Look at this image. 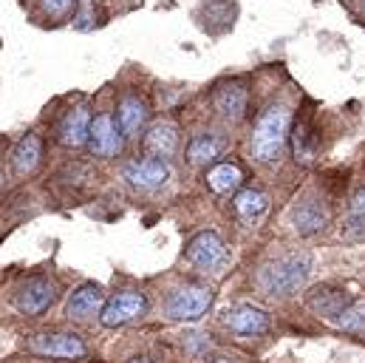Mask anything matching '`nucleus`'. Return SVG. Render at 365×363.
<instances>
[{
  "label": "nucleus",
  "instance_id": "f257e3e1",
  "mask_svg": "<svg viewBox=\"0 0 365 363\" xmlns=\"http://www.w3.org/2000/svg\"><path fill=\"white\" fill-rule=\"evenodd\" d=\"M289 108L286 105H272L267 108L250 134V154L261 165H274L283 156L286 136H289Z\"/></svg>",
  "mask_w": 365,
  "mask_h": 363
},
{
  "label": "nucleus",
  "instance_id": "aec40b11",
  "mask_svg": "<svg viewBox=\"0 0 365 363\" xmlns=\"http://www.w3.org/2000/svg\"><path fill=\"white\" fill-rule=\"evenodd\" d=\"M244 182V174L238 165H230V162H221L215 165L210 174H207V184L215 190V193H235Z\"/></svg>",
  "mask_w": 365,
  "mask_h": 363
},
{
  "label": "nucleus",
  "instance_id": "a878e982",
  "mask_svg": "<svg viewBox=\"0 0 365 363\" xmlns=\"http://www.w3.org/2000/svg\"><path fill=\"white\" fill-rule=\"evenodd\" d=\"M130 363H150L148 358H136V361H130Z\"/></svg>",
  "mask_w": 365,
  "mask_h": 363
},
{
  "label": "nucleus",
  "instance_id": "412c9836",
  "mask_svg": "<svg viewBox=\"0 0 365 363\" xmlns=\"http://www.w3.org/2000/svg\"><path fill=\"white\" fill-rule=\"evenodd\" d=\"M221 156V142L215 139V136H195L192 142H190V148H187V159H190V165H210V162H215Z\"/></svg>",
  "mask_w": 365,
  "mask_h": 363
},
{
  "label": "nucleus",
  "instance_id": "4be33fe9",
  "mask_svg": "<svg viewBox=\"0 0 365 363\" xmlns=\"http://www.w3.org/2000/svg\"><path fill=\"white\" fill-rule=\"evenodd\" d=\"M334 327L346 329V332H365V304L363 301H351L337 318Z\"/></svg>",
  "mask_w": 365,
  "mask_h": 363
},
{
  "label": "nucleus",
  "instance_id": "6ab92c4d",
  "mask_svg": "<svg viewBox=\"0 0 365 363\" xmlns=\"http://www.w3.org/2000/svg\"><path fill=\"white\" fill-rule=\"evenodd\" d=\"M232 204H235V213L241 216V222H255L269 207V199H267V193H261L255 187H247V190H241L235 196Z\"/></svg>",
  "mask_w": 365,
  "mask_h": 363
},
{
  "label": "nucleus",
  "instance_id": "a211bd4d",
  "mask_svg": "<svg viewBox=\"0 0 365 363\" xmlns=\"http://www.w3.org/2000/svg\"><path fill=\"white\" fill-rule=\"evenodd\" d=\"M145 116H148V108L139 96H125L119 102V128L125 136H133L145 125Z\"/></svg>",
  "mask_w": 365,
  "mask_h": 363
},
{
  "label": "nucleus",
  "instance_id": "5701e85b",
  "mask_svg": "<svg viewBox=\"0 0 365 363\" xmlns=\"http://www.w3.org/2000/svg\"><path fill=\"white\" fill-rule=\"evenodd\" d=\"M349 227L357 230V233H365V187L354 193L351 199V207H349Z\"/></svg>",
  "mask_w": 365,
  "mask_h": 363
},
{
  "label": "nucleus",
  "instance_id": "1a4fd4ad",
  "mask_svg": "<svg viewBox=\"0 0 365 363\" xmlns=\"http://www.w3.org/2000/svg\"><path fill=\"white\" fill-rule=\"evenodd\" d=\"M88 148L96 156H116L122 151V128H116L110 114H99L91 122Z\"/></svg>",
  "mask_w": 365,
  "mask_h": 363
},
{
  "label": "nucleus",
  "instance_id": "ddd939ff",
  "mask_svg": "<svg viewBox=\"0 0 365 363\" xmlns=\"http://www.w3.org/2000/svg\"><path fill=\"white\" fill-rule=\"evenodd\" d=\"M354 298H349L346 295V289H331V287H317L312 295H309V309H314L320 318H326V321H331L334 324V318L351 304Z\"/></svg>",
  "mask_w": 365,
  "mask_h": 363
},
{
  "label": "nucleus",
  "instance_id": "7ed1b4c3",
  "mask_svg": "<svg viewBox=\"0 0 365 363\" xmlns=\"http://www.w3.org/2000/svg\"><path fill=\"white\" fill-rule=\"evenodd\" d=\"M210 304H212V289L210 287L187 284L168 298V315L173 321H198L210 309Z\"/></svg>",
  "mask_w": 365,
  "mask_h": 363
},
{
  "label": "nucleus",
  "instance_id": "393cba45",
  "mask_svg": "<svg viewBox=\"0 0 365 363\" xmlns=\"http://www.w3.org/2000/svg\"><path fill=\"white\" fill-rule=\"evenodd\" d=\"M40 3H43V11H48V14L60 17V14L71 11V6H74L77 0H40Z\"/></svg>",
  "mask_w": 365,
  "mask_h": 363
},
{
  "label": "nucleus",
  "instance_id": "9d476101",
  "mask_svg": "<svg viewBox=\"0 0 365 363\" xmlns=\"http://www.w3.org/2000/svg\"><path fill=\"white\" fill-rule=\"evenodd\" d=\"M29 349L46 358H83L86 344L77 335H34L29 341Z\"/></svg>",
  "mask_w": 365,
  "mask_h": 363
},
{
  "label": "nucleus",
  "instance_id": "9b49d317",
  "mask_svg": "<svg viewBox=\"0 0 365 363\" xmlns=\"http://www.w3.org/2000/svg\"><path fill=\"white\" fill-rule=\"evenodd\" d=\"M247 102H250V94H247V89H244L241 83H227V86H221V89L212 94L215 111H218L224 119H230V122L244 119Z\"/></svg>",
  "mask_w": 365,
  "mask_h": 363
},
{
  "label": "nucleus",
  "instance_id": "cd10ccee",
  "mask_svg": "<svg viewBox=\"0 0 365 363\" xmlns=\"http://www.w3.org/2000/svg\"><path fill=\"white\" fill-rule=\"evenodd\" d=\"M215 363H230V361H215Z\"/></svg>",
  "mask_w": 365,
  "mask_h": 363
},
{
  "label": "nucleus",
  "instance_id": "dca6fc26",
  "mask_svg": "<svg viewBox=\"0 0 365 363\" xmlns=\"http://www.w3.org/2000/svg\"><path fill=\"white\" fill-rule=\"evenodd\" d=\"M102 298H105V292H102V287H99V284H83V287L71 295V301H68V315H71V318H77V321L91 318V315L99 312Z\"/></svg>",
  "mask_w": 365,
  "mask_h": 363
},
{
  "label": "nucleus",
  "instance_id": "2eb2a0df",
  "mask_svg": "<svg viewBox=\"0 0 365 363\" xmlns=\"http://www.w3.org/2000/svg\"><path fill=\"white\" fill-rule=\"evenodd\" d=\"M145 148L159 156V159H168L176 154L179 148V128L173 122H156L148 134H145Z\"/></svg>",
  "mask_w": 365,
  "mask_h": 363
},
{
  "label": "nucleus",
  "instance_id": "39448f33",
  "mask_svg": "<svg viewBox=\"0 0 365 363\" xmlns=\"http://www.w3.org/2000/svg\"><path fill=\"white\" fill-rule=\"evenodd\" d=\"M187 262L195 264L198 270L204 272H215L227 264V244L221 242L218 233L207 230V233H198L190 244H187Z\"/></svg>",
  "mask_w": 365,
  "mask_h": 363
},
{
  "label": "nucleus",
  "instance_id": "20e7f679",
  "mask_svg": "<svg viewBox=\"0 0 365 363\" xmlns=\"http://www.w3.org/2000/svg\"><path fill=\"white\" fill-rule=\"evenodd\" d=\"M148 301L142 292L136 289H125V292H116L113 298H108L102 304V312H99V321L102 327H125L136 318H142Z\"/></svg>",
  "mask_w": 365,
  "mask_h": 363
},
{
  "label": "nucleus",
  "instance_id": "0eeeda50",
  "mask_svg": "<svg viewBox=\"0 0 365 363\" xmlns=\"http://www.w3.org/2000/svg\"><path fill=\"white\" fill-rule=\"evenodd\" d=\"M122 176L128 179L130 187L136 190H156L170 179V168L165 165V159L159 156H148V159H133L122 168Z\"/></svg>",
  "mask_w": 365,
  "mask_h": 363
},
{
  "label": "nucleus",
  "instance_id": "b1692460",
  "mask_svg": "<svg viewBox=\"0 0 365 363\" xmlns=\"http://www.w3.org/2000/svg\"><path fill=\"white\" fill-rule=\"evenodd\" d=\"M93 23H96V6H93V0H80V9L74 14V26L80 31H88V29H93Z\"/></svg>",
  "mask_w": 365,
  "mask_h": 363
},
{
  "label": "nucleus",
  "instance_id": "6e6552de",
  "mask_svg": "<svg viewBox=\"0 0 365 363\" xmlns=\"http://www.w3.org/2000/svg\"><path fill=\"white\" fill-rule=\"evenodd\" d=\"M57 301V284L51 278H29L17 292V309L26 315H40Z\"/></svg>",
  "mask_w": 365,
  "mask_h": 363
},
{
  "label": "nucleus",
  "instance_id": "bb28decb",
  "mask_svg": "<svg viewBox=\"0 0 365 363\" xmlns=\"http://www.w3.org/2000/svg\"><path fill=\"white\" fill-rule=\"evenodd\" d=\"M363 17H365V0H363Z\"/></svg>",
  "mask_w": 365,
  "mask_h": 363
},
{
  "label": "nucleus",
  "instance_id": "4468645a",
  "mask_svg": "<svg viewBox=\"0 0 365 363\" xmlns=\"http://www.w3.org/2000/svg\"><path fill=\"white\" fill-rule=\"evenodd\" d=\"M326 222H329V216H326L323 204L314 202V199H306V202L294 204V210H292V224H294V230H297L300 236H314V233H320V230L326 227Z\"/></svg>",
  "mask_w": 365,
  "mask_h": 363
},
{
  "label": "nucleus",
  "instance_id": "423d86ee",
  "mask_svg": "<svg viewBox=\"0 0 365 363\" xmlns=\"http://www.w3.org/2000/svg\"><path fill=\"white\" fill-rule=\"evenodd\" d=\"M224 324L230 327V332L241 338H255L269 329V312L252 304H235L224 312Z\"/></svg>",
  "mask_w": 365,
  "mask_h": 363
},
{
  "label": "nucleus",
  "instance_id": "f03ea898",
  "mask_svg": "<svg viewBox=\"0 0 365 363\" xmlns=\"http://www.w3.org/2000/svg\"><path fill=\"white\" fill-rule=\"evenodd\" d=\"M309 270H312V259L306 253H283L258 270V289L264 295H277V298L294 295L306 284Z\"/></svg>",
  "mask_w": 365,
  "mask_h": 363
},
{
  "label": "nucleus",
  "instance_id": "f3484780",
  "mask_svg": "<svg viewBox=\"0 0 365 363\" xmlns=\"http://www.w3.org/2000/svg\"><path fill=\"white\" fill-rule=\"evenodd\" d=\"M40 156H43L40 136H37V134H26V136H23V139L14 145V151H11V165H14V174H20V176L31 174V171L37 168Z\"/></svg>",
  "mask_w": 365,
  "mask_h": 363
},
{
  "label": "nucleus",
  "instance_id": "f8f14e48",
  "mask_svg": "<svg viewBox=\"0 0 365 363\" xmlns=\"http://www.w3.org/2000/svg\"><path fill=\"white\" fill-rule=\"evenodd\" d=\"M88 131H91V114L86 105L80 108H71L63 122H60V142L66 148H80L88 142Z\"/></svg>",
  "mask_w": 365,
  "mask_h": 363
}]
</instances>
